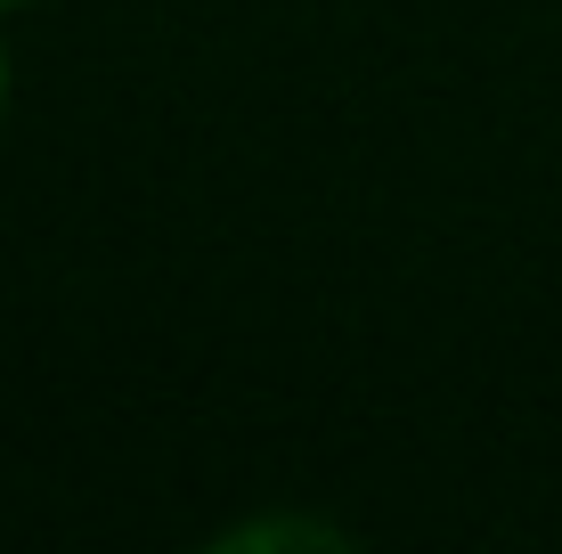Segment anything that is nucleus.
Listing matches in <instances>:
<instances>
[{
  "mask_svg": "<svg viewBox=\"0 0 562 554\" xmlns=\"http://www.w3.org/2000/svg\"><path fill=\"white\" fill-rule=\"evenodd\" d=\"M0 99H9V57H0Z\"/></svg>",
  "mask_w": 562,
  "mask_h": 554,
  "instance_id": "f257e3e1",
  "label": "nucleus"
},
{
  "mask_svg": "<svg viewBox=\"0 0 562 554\" xmlns=\"http://www.w3.org/2000/svg\"><path fill=\"white\" fill-rule=\"evenodd\" d=\"M0 9H25V0H0Z\"/></svg>",
  "mask_w": 562,
  "mask_h": 554,
  "instance_id": "f03ea898",
  "label": "nucleus"
}]
</instances>
